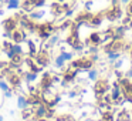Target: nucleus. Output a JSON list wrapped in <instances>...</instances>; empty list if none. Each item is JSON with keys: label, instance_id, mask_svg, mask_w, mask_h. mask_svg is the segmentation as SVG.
Here are the masks:
<instances>
[{"label": "nucleus", "instance_id": "f257e3e1", "mask_svg": "<svg viewBox=\"0 0 132 121\" xmlns=\"http://www.w3.org/2000/svg\"><path fill=\"white\" fill-rule=\"evenodd\" d=\"M26 104H27V101L24 100L23 97H19V107H20V108H24V107H26Z\"/></svg>", "mask_w": 132, "mask_h": 121}, {"label": "nucleus", "instance_id": "f03ea898", "mask_svg": "<svg viewBox=\"0 0 132 121\" xmlns=\"http://www.w3.org/2000/svg\"><path fill=\"white\" fill-rule=\"evenodd\" d=\"M12 53H13V54H20V53H21V47H19V46L12 47Z\"/></svg>", "mask_w": 132, "mask_h": 121}, {"label": "nucleus", "instance_id": "7ed1b4c3", "mask_svg": "<svg viewBox=\"0 0 132 121\" xmlns=\"http://www.w3.org/2000/svg\"><path fill=\"white\" fill-rule=\"evenodd\" d=\"M17 6H19V0H10L9 7H12V9H16Z\"/></svg>", "mask_w": 132, "mask_h": 121}, {"label": "nucleus", "instance_id": "20e7f679", "mask_svg": "<svg viewBox=\"0 0 132 121\" xmlns=\"http://www.w3.org/2000/svg\"><path fill=\"white\" fill-rule=\"evenodd\" d=\"M0 88L3 90V91H7V90H9V87H7V84L4 83V81H0Z\"/></svg>", "mask_w": 132, "mask_h": 121}, {"label": "nucleus", "instance_id": "39448f33", "mask_svg": "<svg viewBox=\"0 0 132 121\" xmlns=\"http://www.w3.org/2000/svg\"><path fill=\"white\" fill-rule=\"evenodd\" d=\"M64 60H65V58H64V57H63V54H61L60 57L57 58V66H63V61H64Z\"/></svg>", "mask_w": 132, "mask_h": 121}, {"label": "nucleus", "instance_id": "423d86ee", "mask_svg": "<svg viewBox=\"0 0 132 121\" xmlns=\"http://www.w3.org/2000/svg\"><path fill=\"white\" fill-rule=\"evenodd\" d=\"M89 77H91V78H95V71L89 73Z\"/></svg>", "mask_w": 132, "mask_h": 121}, {"label": "nucleus", "instance_id": "0eeeda50", "mask_svg": "<svg viewBox=\"0 0 132 121\" xmlns=\"http://www.w3.org/2000/svg\"><path fill=\"white\" fill-rule=\"evenodd\" d=\"M121 2H122V3H128L129 0H121Z\"/></svg>", "mask_w": 132, "mask_h": 121}, {"label": "nucleus", "instance_id": "6e6552de", "mask_svg": "<svg viewBox=\"0 0 132 121\" xmlns=\"http://www.w3.org/2000/svg\"><path fill=\"white\" fill-rule=\"evenodd\" d=\"M0 121H3V117H2V115H0Z\"/></svg>", "mask_w": 132, "mask_h": 121}]
</instances>
